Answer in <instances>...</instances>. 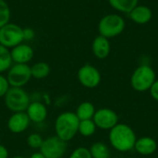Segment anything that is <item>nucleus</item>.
Instances as JSON below:
<instances>
[{"label":"nucleus","mask_w":158,"mask_h":158,"mask_svg":"<svg viewBox=\"0 0 158 158\" xmlns=\"http://www.w3.org/2000/svg\"><path fill=\"white\" fill-rule=\"evenodd\" d=\"M108 140L115 150L121 153H127L134 149L137 136L131 126L118 122L109 131Z\"/></svg>","instance_id":"1"},{"label":"nucleus","mask_w":158,"mask_h":158,"mask_svg":"<svg viewBox=\"0 0 158 158\" xmlns=\"http://www.w3.org/2000/svg\"><path fill=\"white\" fill-rule=\"evenodd\" d=\"M80 119L75 112L66 111L59 114L55 120V133L59 139L69 142L79 133Z\"/></svg>","instance_id":"2"},{"label":"nucleus","mask_w":158,"mask_h":158,"mask_svg":"<svg viewBox=\"0 0 158 158\" xmlns=\"http://www.w3.org/2000/svg\"><path fill=\"white\" fill-rule=\"evenodd\" d=\"M156 81V74L149 65H141L135 69L131 77L132 89L139 93L147 92Z\"/></svg>","instance_id":"3"},{"label":"nucleus","mask_w":158,"mask_h":158,"mask_svg":"<svg viewBox=\"0 0 158 158\" xmlns=\"http://www.w3.org/2000/svg\"><path fill=\"white\" fill-rule=\"evenodd\" d=\"M3 98L6 108L13 113L25 112L31 102L30 94L19 87H9Z\"/></svg>","instance_id":"4"},{"label":"nucleus","mask_w":158,"mask_h":158,"mask_svg":"<svg viewBox=\"0 0 158 158\" xmlns=\"http://www.w3.org/2000/svg\"><path fill=\"white\" fill-rule=\"evenodd\" d=\"M125 26V20L120 15L107 14L104 16L98 23L99 35H102L107 39L114 38L122 33Z\"/></svg>","instance_id":"5"},{"label":"nucleus","mask_w":158,"mask_h":158,"mask_svg":"<svg viewBox=\"0 0 158 158\" xmlns=\"http://www.w3.org/2000/svg\"><path fill=\"white\" fill-rule=\"evenodd\" d=\"M31 78V67L28 64H14L7 70L6 80L10 87L23 88Z\"/></svg>","instance_id":"6"},{"label":"nucleus","mask_w":158,"mask_h":158,"mask_svg":"<svg viewBox=\"0 0 158 158\" xmlns=\"http://www.w3.org/2000/svg\"><path fill=\"white\" fill-rule=\"evenodd\" d=\"M23 41V29L20 26L8 22L0 28V44L6 48H13Z\"/></svg>","instance_id":"7"},{"label":"nucleus","mask_w":158,"mask_h":158,"mask_svg":"<svg viewBox=\"0 0 158 158\" xmlns=\"http://www.w3.org/2000/svg\"><path fill=\"white\" fill-rule=\"evenodd\" d=\"M67 149L68 143L55 135L44 139L39 150L45 158H62L65 156Z\"/></svg>","instance_id":"8"},{"label":"nucleus","mask_w":158,"mask_h":158,"mask_svg":"<svg viewBox=\"0 0 158 158\" xmlns=\"http://www.w3.org/2000/svg\"><path fill=\"white\" fill-rule=\"evenodd\" d=\"M79 82L85 88L94 89L97 87L101 82L100 71L90 64H85L81 67L77 73Z\"/></svg>","instance_id":"9"},{"label":"nucleus","mask_w":158,"mask_h":158,"mask_svg":"<svg viewBox=\"0 0 158 158\" xmlns=\"http://www.w3.org/2000/svg\"><path fill=\"white\" fill-rule=\"evenodd\" d=\"M93 120L98 129L110 131L118 123V116L113 109L104 107L95 111Z\"/></svg>","instance_id":"10"},{"label":"nucleus","mask_w":158,"mask_h":158,"mask_svg":"<svg viewBox=\"0 0 158 158\" xmlns=\"http://www.w3.org/2000/svg\"><path fill=\"white\" fill-rule=\"evenodd\" d=\"M31 124V120L26 112L13 113L7 120V129L14 134H19L27 131Z\"/></svg>","instance_id":"11"},{"label":"nucleus","mask_w":158,"mask_h":158,"mask_svg":"<svg viewBox=\"0 0 158 158\" xmlns=\"http://www.w3.org/2000/svg\"><path fill=\"white\" fill-rule=\"evenodd\" d=\"M10 54L15 64H28L32 59L34 52L31 46L21 43L11 48Z\"/></svg>","instance_id":"12"},{"label":"nucleus","mask_w":158,"mask_h":158,"mask_svg":"<svg viewBox=\"0 0 158 158\" xmlns=\"http://www.w3.org/2000/svg\"><path fill=\"white\" fill-rule=\"evenodd\" d=\"M25 112L31 122L36 124H40L45 121L48 115L46 106L40 101H31Z\"/></svg>","instance_id":"13"},{"label":"nucleus","mask_w":158,"mask_h":158,"mask_svg":"<svg viewBox=\"0 0 158 158\" xmlns=\"http://www.w3.org/2000/svg\"><path fill=\"white\" fill-rule=\"evenodd\" d=\"M128 15L134 23H137L140 25L149 23L153 18L152 9L149 6H143V5L136 6Z\"/></svg>","instance_id":"14"},{"label":"nucleus","mask_w":158,"mask_h":158,"mask_svg":"<svg viewBox=\"0 0 158 158\" xmlns=\"http://www.w3.org/2000/svg\"><path fill=\"white\" fill-rule=\"evenodd\" d=\"M110 50L111 46L109 39L102 35H98L94 39L92 44V51L95 57L98 59H105L109 56Z\"/></svg>","instance_id":"15"},{"label":"nucleus","mask_w":158,"mask_h":158,"mask_svg":"<svg viewBox=\"0 0 158 158\" xmlns=\"http://www.w3.org/2000/svg\"><path fill=\"white\" fill-rule=\"evenodd\" d=\"M156 141L149 136H144L137 139L134 145V150L142 156H151L156 153Z\"/></svg>","instance_id":"16"},{"label":"nucleus","mask_w":158,"mask_h":158,"mask_svg":"<svg viewBox=\"0 0 158 158\" xmlns=\"http://www.w3.org/2000/svg\"><path fill=\"white\" fill-rule=\"evenodd\" d=\"M95 111L96 110L94 104L85 101L78 106L75 114L80 120H86V119H93Z\"/></svg>","instance_id":"17"},{"label":"nucleus","mask_w":158,"mask_h":158,"mask_svg":"<svg viewBox=\"0 0 158 158\" xmlns=\"http://www.w3.org/2000/svg\"><path fill=\"white\" fill-rule=\"evenodd\" d=\"M108 3L115 10L129 14L138 6L139 0H108Z\"/></svg>","instance_id":"18"},{"label":"nucleus","mask_w":158,"mask_h":158,"mask_svg":"<svg viewBox=\"0 0 158 158\" xmlns=\"http://www.w3.org/2000/svg\"><path fill=\"white\" fill-rule=\"evenodd\" d=\"M50 66L45 62H37L31 67V77L36 80H43L50 74Z\"/></svg>","instance_id":"19"},{"label":"nucleus","mask_w":158,"mask_h":158,"mask_svg":"<svg viewBox=\"0 0 158 158\" xmlns=\"http://www.w3.org/2000/svg\"><path fill=\"white\" fill-rule=\"evenodd\" d=\"M93 158H109L110 151L108 146L103 142H96L89 148Z\"/></svg>","instance_id":"20"},{"label":"nucleus","mask_w":158,"mask_h":158,"mask_svg":"<svg viewBox=\"0 0 158 158\" xmlns=\"http://www.w3.org/2000/svg\"><path fill=\"white\" fill-rule=\"evenodd\" d=\"M11 54L8 48L0 44V73L2 74L5 71H7L12 66Z\"/></svg>","instance_id":"21"},{"label":"nucleus","mask_w":158,"mask_h":158,"mask_svg":"<svg viewBox=\"0 0 158 158\" xmlns=\"http://www.w3.org/2000/svg\"><path fill=\"white\" fill-rule=\"evenodd\" d=\"M96 125L94 124L93 119L80 120L79 124V133L83 137H91L96 131Z\"/></svg>","instance_id":"22"},{"label":"nucleus","mask_w":158,"mask_h":158,"mask_svg":"<svg viewBox=\"0 0 158 158\" xmlns=\"http://www.w3.org/2000/svg\"><path fill=\"white\" fill-rule=\"evenodd\" d=\"M11 12L8 4L5 0H0V28L9 22Z\"/></svg>","instance_id":"23"},{"label":"nucleus","mask_w":158,"mask_h":158,"mask_svg":"<svg viewBox=\"0 0 158 158\" xmlns=\"http://www.w3.org/2000/svg\"><path fill=\"white\" fill-rule=\"evenodd\" d=\"M44 139L39 133H31L27 138V144L32 149H40L43 144Z\"/></svg>","instance_id":"24"},{"label":"nucleus","mask_w":158,"mask_h":158,"mask_svg":"<svg viewBox=\"0 0 158 158\" xmlns=\"http://www.w3.org/2000/svg\"><path fill=\"white\" fill-rule=\"evenodd\" d=\"M69 158H93L91 156L90 150L86 147H78L74 149Z\"/></svg>","instance_id":"25"},{"label":"nucleus","mask_w":158,"mask_h":158,"mask_svg":"<svg viewBox=\"0 0 158 158\" xmlns=\"http://www.w3.org/2000/svg\"><path fill=\"white\" fill-rule=\"evenodd\" d=\"M9 87L10 86H9V83L6 80V77L3 76L0 73V98L5 96V94L8 91Z\"/></svg>","instance_id":"26"},{"label":"nucleus","mask_w":158,"mask_h":158,"mask_svg":"<svg viewBox=\"0 0 158 158\" xmlns=\"http://www.w3.org/2000/svg\"><path fill=\"white\" fill-rule=\"evenodd\" d=\"M149 92H150V94H151L152 98L155 101L158 102V80H156L155 81V83L153 84V86L151 87Z\"/></svg>","instance_id":"27"},{"label":"nucleus","mask_w":158,"mask_h":158,"mask_svg":"<svg viewBox=\"0 0 158 158\" xmlns=\"http://www.w3.org/2000/svg\"><path fill=\"white\" fill-rule=\"evenodd\" d=\"M35 32L31 28H25L23 29V36H24V40H31L34 38Z\"/></svg>","instance_id":"28"},{"label":"nucleus","mask_w":158,"mask_h":158,"mask_svg":"<svg viewBox=\"0 0 158 158\" xmlns=\"http://www.w3.org/2000/svg\"><path fill=\"white\" fill-rule=\"evenodd\" d=\"M8 150L6 146L0 144V158H8Z\"/></svg>","instance_id":"29"},{"label":"nucleus","mask_w":158,"mask_h":158,"mask_svg":"<svg viewBox=\"0 0 158 158\" xmlns=\"http://www.w3.org/2000/svg\"><path fill=\"white\" fill-rule=\"evenodd\" d=\"M30 158H45L44 157V156L39 151V152H35V153H33L31 156H30Z\"/></svg>","instance_id":"30"},{"label":"nucleus","mask_w":158,"mask_h":158,"mask_svg":"<svg viewBox=\"0 0 158 158\" xmlns=\"http://www.w3.org/2000/svg\"><path fill=\"white\" fill-rule=\"evenodd\" d=\"M11 158H26V157L21 156H13V157H11Z\"/></svg>","instance_id":"31"}]
</instances>
